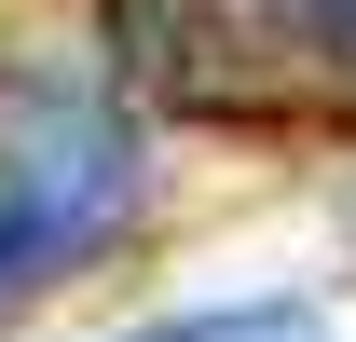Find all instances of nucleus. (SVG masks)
I'll list each match as a JSON object with an SVG mask.
<instances>
[{"label":"nucleus","mask_w":356,"mask_h":342,"mask_svg":"<svg viewBox=\"0 0 356 342\" xmlns=\"http://www.w3.org/2000/svg\"><path fill=\"white\" fill-rule=\"evenodd\" d=\"M151 165H137V124L96 110V96H0V301L55 288L69 260H96L137 219Z\"/></svg>","instance_id":"nucleus-1"},{"label":"nucleus","mask_w":356,"mask_h":342,"mask_svg":"<svg viewBox=\"0 0 356 342\" xmlns=\"http://www.w3.org/2000/svg\"><path fill=\"white\" fill-rule=\"evenodd\" d=\"M124 342H329V315L315 301H206V315H151Z\"/></svg>","instance_id":"nucleus-2"},{"label":"nucleus","mask_w":356,"mask_h":342,"mask_svg":"<svg viewBox=\"0 0 356 342\" xmlns=\"http://www.w3.org/2000/svg\"><path fill=\"white\" fill-rule=\"evenodd\" d=\"M288 28H302V42H329V55H356V0H288Z\"/></svg>","instance_id":"nucleus-3"}]
</instances>
